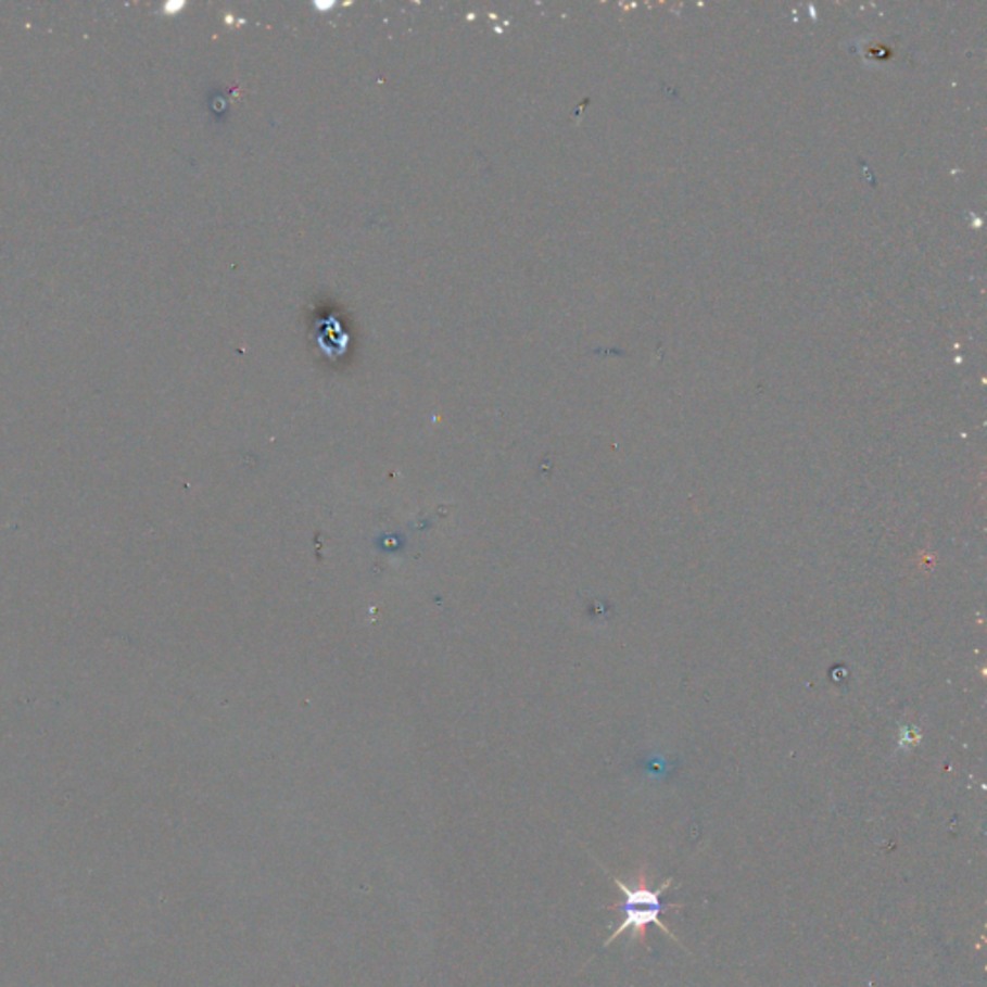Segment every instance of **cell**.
I'll use <instances>...</instances> for the list:
<instances>
[{"label": "cell", "mask_w": 987, "mask_h": 987, "mask_svg": "<svg viewBox=\"0 0 987 987\" xmlns=\"http://www.w3.org/2000/svg\"><path fill=\"white\" fill-rule=\"evenodd\" d=\"M611 882L618 885L619 889L625 895V904H623L625 920L621 922V926L616 927V932L608 937L606 945L613 944V941H616L623 932H628V929L633 932V937H635V939L644 941L648 924L660 927L663 934H668L675 944H679L678 937L673 936L670 929H668V926L660 920L661 910L666 909V904H661V895L666 894V889L673 884L671 880H668L666 884L660 885L656 891L646 887V880H644L643 876H641V884H638V887H635V889L628 887L619 877L611 876Z\"/></svg>", "instance_id": "6da1fadb"}]
</instances>
